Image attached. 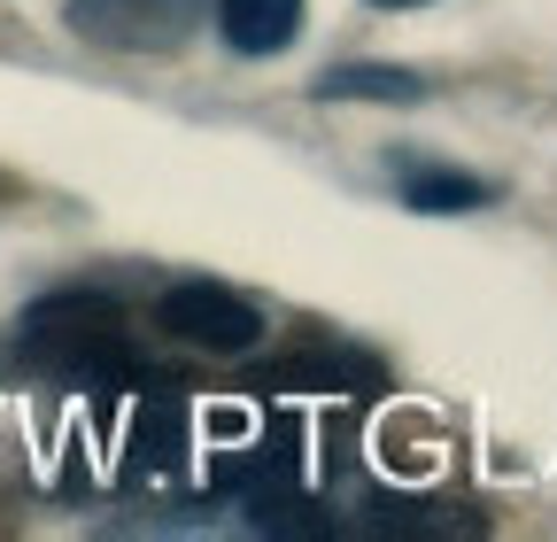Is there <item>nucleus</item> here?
Listing matches in <instances>:
<instances>
[{"mask_svg":"<svg viewBox=\"0 0 557 542\" xmlns=\"http://www.w3.org/2000/svg\"><path fill=\"white\" fill-rule=\"evenodd\" d=\"M16 357L62 387H148L139 372V349L124 333V310L101 303V295H47L24 310V333H16Z\"/></svg>","mask_w":557,"mask_h":542,"instance_id":"f257e3e1","label":"nucleus"},{"mask_svg":"<svg viewBox=\"0 0 557 542\" xmlns=\"http://www.w3.org/2000/svg\"><path fill=\"white\" fill-rule=\"evenodd\" d=\"M156 325L171 333V342H186V349H209V357H248V349L263 342V310H256L248 295L218 287V280H178V287H163Z\"/></svg>","mask_w":557,"mask_h":542,"instance_id":"f03ea898","label":"nucleus"},{"mask_svg":"<svg viewBox=\"0 0 557 542\" xmlns=\"http://www.w3.org/2000/svg\"><path fill=\"white\" fill-rule=\"evenodd\" d=\"M395 186H403V201H410L418 218H472V210L496 201V186H487V178H472V171H457V163H418V156L395 163Z\"/></svg>","mask_w":557,"mask_h":542,"instance_id":"7ed1b4c3","label":"nucleus"},{"mask_svg":"<svg viewBox=\"0 0 557 542\" xmlns=\"http://www.w3.org/2000/svg\"><path fill=\"white\" fill-rule=\"evenodd\" d=\"M218 32L233 54H287L302 39V0H218Z\"/></svg>","mask_w":557,"mask_h":542,"instance_id":"20e7f679","label":"nucleus"},{"mask_svg":"<svg viewBox=\"0 0 557 542\" xmlns=\"http://www.w3.org/2000/svg\"><path fill=\"white\" fill-rule=\"evenodd\" d=\"M318 101H426V78L395 71V62H341V71L310 78Z\"/></svg>","mask_w":557,"mask_h":542,"instance_id":"39448f33","label":"nucleus"},{"mask_svg":"<svg viewBox=\"0 0 557 542\" xmlns=\"http://www.w3.org/2000/svg\"><path fill=\"white\" fill-rule=\"evenodd\" d=\"M372 9H426V0H372Z\"/></svg>","mask_w":557,"mask_h":542,"instance_id":"423d86ee","label":"nucleus"}]
</instances>
